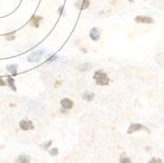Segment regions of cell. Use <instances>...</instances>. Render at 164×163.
<instances>
[{
	"instance_id": "6",
	"label": "cell",
	"mask_w": 164,
	"mask_h": 163,
	"mask_svg": "<svg viewBox=\"0 0 164 163\" xmlns=\"http://www.w3.org/2000/svg\"><path fill=\"white\" fill-rule=\"evenodd\" d=\"M20 128L24 131H28V130H33L34 129V124L32 121L29 120H22L20 122Z\"/></svg>"
},
{
	"instance_id": "10",
	"label": "cell",
	"mask_w": 164,
	"mask_h": 163,
	"mask_svg": "<svg viewBox=\"0 0 164 163\" xmlns=\"http://www.w3.org/2000/svg\"><path fill=\"white\" fill-rule=\"evenodd\" d=\"M93 98H94V95L92 93L85 91V93H83V99L85 100V101H91Z\"/></svg>"
},
{
	"instance_id": "9",
	"label": "cell",
	"mask_w": 164,
	"mask_h": 163,
	"mask_svg": "<svg viewBox=\"0 0 164 163\" xmlns=\"http://www.w3.org/2000/svg\"><path fill=\"white\" fill-rule=\"evenodd\" d=\"M31 162V157L27 154H21L18 157V163H30Z\"/></svg>"
},
{
	"instance_id": "1",
	"label": "cell",
	"mask_w": 164,
	"mask_h": 163,
	"mask_svg": "<svg viewBox=\"0 0 164 163\" xmlns=\"http://www.w3.org/2000/svg\"><path fill=\"white\" fill-rule=\"evenodd\" d=\"M93 80L97 86H101V87L108 86V85H109V82H110V79H109V77H108V75L102 70H97L94 72Z\"/></svg>"
},
{
	"instance_id": "15",
	"label": "cell",
	"mask_w": 164,
	"mask_h": 163,
	"mask_svg": "<svg viewBox=\"0 0 164 163\" xmlns=\"http://www.w3.org/2000/svg\"><path fill=\"white\" fill-rule=\"evenodd\" d=\"M51 144H52V141H48L47 143H44L41 146V148H43V150H47L48 148H49L50 146H51Z\"/></svg>"
},
{
	"instance_id": "14",
	"label": "cell",
	"mask_w": 164,
	"mask_h": 163,
	"mask_svg": "<svg viewBox=\"0 0 164 163\" xmlns=\"http://www.w3.org/2000/svg\"><path fill=\"white\" fill-rule=\"evenodd\" d=\"M49 153L51 156H56V155L58 154V148H52V150H49Z\"/></svg>"
},
{
	"instance_id": "7",
	"label": "cell",
	"mask_w": 164,
	"mask_h": 163,
	"mask_svg": "<svg viewBox=\"0 0 164 163\" xmlns=\"http://www.w3.org/2000/svg\"><path fill=\"white\" fill-rule=\"evenodd\" d=\"M61 105L65 110L72 109L74 106V102L71 99H69V98H63V99L61 100Z\"/></svg>"
},
{
	"instance_id": "3",
	"label": "cell",
	"mask_w": 164,
	"mask_h": 163,
	"mask_svg": "<svg viewBox=\"0 0 164 163\" xmlns=\"http://www.w3.org/2000/svg\"><path fill=\"white\" fill-rule=\"evenodd\" d=\"M43 54L42 50H36V51L33 52L29 57H28V60L30 62H33V63H36V62H38L41 59Z\"/></svg>"
},
{
	"instance_id": "17",
	"label": "cell",
	"mask_w": 164,
	"mask_h": 163,
	"mask_svg": "<svg viewBox=\"0 0 164 163\" xmlns=\"http://www.w3.org/2000/svg\"><path fill=\"white\" fill-rule=\"evenodd\" d=\"M6 40H15V34H7V36H6Z\"/></svg>"
},
{
	"instance_id": "12",
	"label": "cell",
	"mask_w": 164,
	"mask_h": 163,
	"mask_svg": "<svg viewBox=\"0 0 164 163\" xmlns=\"http://www.w3.org/2000/svg\"><path fill=\"white\" fill-rule=\"evenodd\" d=\"M15 80H13V78L11 77H7V85L11 88L12 91H16V87H15V84H14Z\"/></svg>"
},
{
	"instance_id": "2",
	"label": "cell",
	"mask_w": 164,
	"mask_h": 163,
	"mask_svg": "<svg viewBox=\"0 0 164 163\" xmlns=\"http://www.w3.org/2000/svg\"><path fill=\"white\" fill-rule=\"evenodd\" d=\"M135 22L138 24H145V25H151L153 24L154 20L149 16H145V15H138L135 18Z\"/></svg>"
},
{
	"instance_id": "16",
	"label": "cell",
	"mask_w": 164,
	"mask_h": 163,
	"mask_svg": "<svg viewBox=\"0 0 164 163\" xmlns=\"http://www.w3.org/2000/svg\"><path fill=\"white\" fill-rule=\"evenodd\" d=\"M120 163H132L130 158L128 157H122L121 159H120Z\"/></svg>"
},
{
	"instance_id": "21",
	"label": "cell",
	"mask_w": 164,
	"mask_h": 163,
	"mask_svg": "<svg viewBox=\"0 0 164 163\" xmlns=\"http://www.w3.org/2000/svg\"><path fill=\"white\" fill-rule=\"evenodd\" d=\"M128 1H129V2H131V3H132V2H134V0H128Z\"/></svg>"
},
{
	"instance_id": "13",
	"label": "cell",
	"mask_w": 164,
	"mask_h": 163,
	"mask_svg": "<svg viewBox=\"0 0 164 163\" xmlns=\"http://www.w3.org/2000/svg\"><path fill=\"white\" fill-rule=\"evenodd\" d=\"M7 70H8L9 72L11 73V74L16 75V74H17V65L13 64V65H9V66H7Z\"/></svg>"
},
{
	"instance_id": "8",
	"label": "cell",
	"mask_w": 164,
	"mask_h": 163,
	"mask_svg": "<svg viewBox=\"0 0 164 163\" xmlns=\"http://www.w3.org/2000/svg\"><path fill=\"white\" fill-rule=\"evenodd\" d=\"M76 5H77V7H79L81 10H85V9H87L89 7V0H82V1L80 0Z\"/></svg>"
},
{
	"instance_id": "5",
	"label": "cell",
	"mask_w": 164,
	"mask_h": 163,
	"mask_svg": "<svg viewBox=\"0 0 164 163\" xmlns=\"http://www.w3.org/2000/svg\"><path fill=\"white\" fill-rule=\"evenodd\" d=\"M145 126L142 125V124L134 123V124H132L130 127H129L128 134L131 135V134H133V133H135V132H138V131H140V130H145Z\"/></svg>"
},
{
	"instance_id": "19",
	"label": "cell",
	"mask_w": 164,
	"mask_h": 163,
	"mask_svg": "<svg viewBox=\"0 0 164 163\" xmlns=\"http://www.w3.org/2000/svg\"><path fill=\"white\" fill-rule=\"evenodd\" d=\"M0 86H1V87H4V86H6V83L4 82V80L2 79V78H0Z\"/></svg>"
},
{
	"instance_id": "20",
	"label": "cell",
	"mask_w": 164,
	"mask_h": 163,
	"mask_svg": "<svg viewBox=\"0 0 164 163\" xmlns=\"http://www.w3.org/2000/svg\"><path fill=\"white\" fill-rule=\"evenodd\" d=\"M59 85H60V82H57V83H56V85H55V87H58Z\"/></svg>"
},
{
	"instance_id": "22",
	"label": "cell",
	"mask_w": 164,
	"mask_h": 163,
	"mask_svg": "<svg viewBox=\"0 0 164 163\" xmlns=\"http://www.w3.org/2000/svg\"><path fill=\"white\" fill-rule=\"evenodd\" d=\"M145 1H147V0H145Z\"/></svg>"
},
{
	"instance_id": "11",
	"label": "cell",
	"mask_w": 164,
	"mask_h": 163,
	"mask_svg": "<svg viewBox=\"0 0 164 163\" xmlns=\"http://www.w3.org/2000/svg\"><path fill=\"white\" fill-rule=\"evenodd\" d=\"M40 20H41L40 17H38V16H34V17L32 18V20H31V24L33 25V26L36 27V28H38Z\"/></svg>"
},
{
	"instance_id": "18",
	"label": "cell",
	"mask_w": 164,
	"mask_h": 163,
	"mask_svg": "<svg viewBox=\"0 0 164 163\" xmlns=\"http://www.w3.org/2000/svg\"><path fill=\"white\" fill-rule=\"evenodd\" d=\"M149 163H163L162 160L159 159V158H152V159L149 161Z\"/></svg>"
},
{
	"instance_id": "4",
	"label": "cell",
	"mask_w": 164,
	"mask_h": 163,
	"mask_svg": "<svg viewBox=\"0 0 164 163\" xmlns=\"http://www.w3.org/2000/svg\"><path fill=\"white\" fill-rule=\"evenodd\" d=\"M100 36H101V33L98 28H92L91 31H89V38L93 41H98Z\"/></svg>"
}]
</instances>
